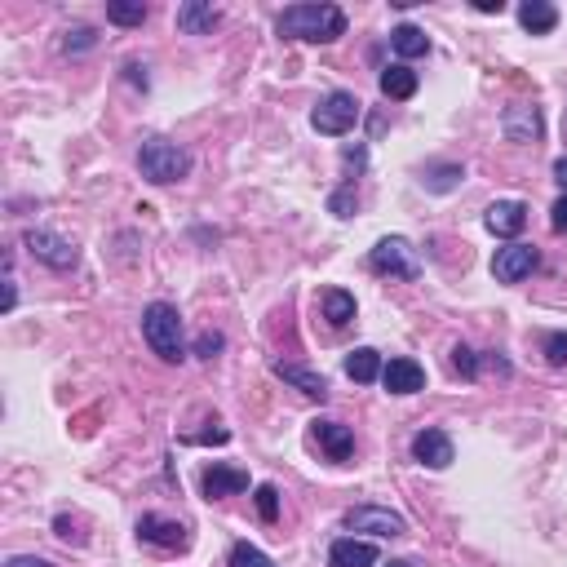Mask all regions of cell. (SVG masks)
Here are the masks:
<instances>
[{"label":"cell","instance_id":"6da1fadb","mask_svg":"<svg viewBox=\"0 0 567 567\" xmlns=\"http://www.w3.org/2000/svg\"><path fill=\"white\" fill-rule=\"evenodd\" d=\"M275 27H280V36L311 40V45H333L337 36H346V14L337 5H288Z\"/></svg>","mask_w":567,"mask_h":567},{"label":"cell","instance_id":"7a4b0ae2","mask_svg":"<svg viewBox=\"0 0 567 567\" xmlns=\"http://www.w3.org/2000/svg\"><path fill=\"white\" fill-rule=\"evenodd\" d=\"M142 337H147V346L156 350L164 364H178L187 350H182V315L178 306L169 302H151L147 311H142Z\"/></svg>","mask_w":567,"mask_h":567},{"label":"cell","instance_id":"3957f363","mask_svg":"<svg viewBox=\"0 0 567 567\" xmlns=\"http://www.w3.org/2000/svg\"><path fill=\"white\" fill-rule=\"evenodd\" d=\"M138 169H142V178L147 182L169 187V182H182L191 173V156L169 138H147L142 142V151H138Z\"/></svg>","mask_w":567,"mask_h":567},{"label":"cell","instance_id":"277c9868","mask_svg":"<svg viewBox=\"0 0 567 567\" xmlns=\"http://www.w3.org/2000/svg\"><path fill=\"white\" fill-rule=\"evenodd\" d=\"M364 116V102L355 94H346V89H337V94L319 98V107L311 111V125L315 133H328V138H342V133L355 129V120Z\"/></svg>","mask_w":567,"mask_h":567},{"label":"cell","instance_id":"5b68a950","mask_svg":"<svg viewBox=\"0 0 567 567\" xmlns=\"http://www.w3.org/2000/svg\"><path fill=\"white\" fill-rule=\"evenodd\" d=\"M368 266H373L377 275H390V280H417V275H421L417 253H412V244L399 240V235L381 240L373 249V257H368Z\"/></svg>","mask_w":567,"mask_h":567},{"label":"cell","instance_id":"8992f818","mask_svg":"<svg viewBox=\"0 0 567 567\" xmlns=\"http://www.w3.org/2000/svg\"><path fill=\"white\" fill-rule=\"evenodd\" d=\"M23 244H27V253L40 257L45 266H54V271H71V266L80 262V253H76V244L63 240L58 231H45V226H32V231L23 235Z\"/></svg>","mask_w":567,"mask_h":567},{"label":"cell","instance_id":"52a82bcc","mask_svg":"<svg viewBox=\"0 0 567 567\" xmlns=\"http://www.w3.org/2000/svg\"><path fill=\"white\" fill-rule=\"evenodd\" d=\"M346 528L373 532V536H404L408 523H404V514L381 510V505H355V510H346Z\"/></svg>","mask_w":567,"mask_h":567},{"label":"cell","instance_id":"ba28073f","mask_svg":"<svg viewBox=\"0 0 567 567\" xmlns=\"http://www.w3.org/2000/svg\"><path fill=\"white\" fill-rule=\"evenodd\" d=\"M536 262H541V253H536L532 244H505V249H497V257H492V275H497L501 284H519L536 271Z\"/></svg>","mask_w":567,"mask_h":567},{"label":"cell","instance_id":"9c48e42d","mask_svg":"<svg viewBox=\"0 0 567 567\" xmlns=\"http://www.w3.org/2000/svg\"><path fill=\"white\" fill-rule=\"evenodd\" d=\"M501 129H505V138L510 142H541V111L532 107V102H514V107H505V116H501Z\"/></svg>","mask_w":567,"mask_h":567},{"label":"cell","instance_id":"30bf717a","mask_svg":"<svg viewBox=\"0 0 567 567\" xmlns=\"http://www.w3.org/2000/svg\"><path fill=\"white\" fill-rule=\"evenodd\" d=\"M381 386H386L390 395H417V390H426V368H421L417 359H390V364L381 368Z\"/></svg>","mask_w":567,"mask_h":567},{"label":"cell","instance_id":"8fae6325","mask_svg":"<svg viewBox=\"0 0 567 567\" xmlns=\"http://www.w3.org/2000/svg\"><path fill=\"white\" fill-rule=\"evenodd\" d=\"M412 461H421V466H430V470H448L452 439L443 435V430H421V435L412 439Z\"/></svg>","mask_w":567,"mask_h":567},{"label":"cell","instance_id":"7c38bea8","mask_svg":"<svg viewBox=\"0 0 567 567\" xmlns=\"http://www.w3.org/2000/svg\"><path fill=\"white\" fill-rule=\"evenodd\" d=\"M138 536L151 545H164V550H187V528L173 519H160V514H142L138 519Z\"/></svg>","mask_w":567,"mask_h":567},{"label":"cell","instance_id":"4fadbf2b","mask_svg":"<svg viewBox=\"0 0 567 567\" xmlns=\"http://www.w3.org/2000/svg\"><path fill=\"white\" fill-rule=\"evenodd\" d=\"M483 222H488V231H492V235H501V240H514V235H519L523 226H528V209H523L519 200H497V204L488 209V218H483Z\"/></svg>","mask_w":567,"mask_h":567},{"label":"cell","instance_id":"5bb4252c","mask_svg":"<svg viewBox=\"0 0 567 567\" xmlns=\"http://www.w3.org/2000/svg\"><path fill=\"white\" fill-rule=\"evenodd\" d=\"M328 567H377V545L342 536V541H333V550H328Z\"/></svg>","mask_w":567,"mask_h":567},{"label":"cell","instance_id":"9a60e30c","mask_svg":"<svg viewBox=\"0 0 567 567\" xmlns=\"http://www.w3.org/2000/svg\"><path fill=\"white\" fill-rule=\"evenodd\" d=\"M315 443L328 452V461H350V452H355V435L342 421H315Z\"/></svg>","mask_w":567,"mask_h":567},{"label":"cell","instance_id":"2e32d148","mask_svg":"<svg viewBox=\"0 0 567 567\" xmlns=\"http://www.w3.org/2000/svg\"><path fill=\"white\" fill-rule=\"evenodd\" d=\"M249 488V474L235 470V466H209L204 470V497L209 501H222V497H235V492Z\"/></svg>","mask_w":567,"mask_h":567},{"label":"cell","instance_id":"e0dca14e","mask_svg":"<svg viewBox=\"0 0 567 567\" xmlns=\"http://www.w3.org/2000/svg\"><path fill=\"white\" fill-rule=\"evenodd\" d=\"M218 23H222V9L204 5V0H187V5H178V27L187 36H209Z\"/></svg>","mask_w":567,"mask_h":567},{"label":"cell","instance_id":"ac0fdd59","mask_svg":"<svg viewBox=\"0 0 567 567\" xmlns=\"http://www.w3.org/2000/svg\"><path fill=\"white\" fill-rule=\"evenodd\" d=\"M275 377H284L288 386H297L302 395L319 399V404L328 399V381L319 377V373H311V368H302V364H275Z\"/></svg>","mask_w":567,"mask_h":567},{"label":"cell","instance_id":"d6986e66","mask_svg":"<svg viewBox=\"0 0 567 567\" xmlns=\"http://www.w3.org/2000/svg\"><path fill=\"white\" fill-rule=\"evenodd\" d=\"M519 23L528 27L532 36H545V32L559 27V9L545 5V0H523V5H519Z\"/></svg>","mask_w":567,"mask_h":567},{"label":"cell","instance_id":"ffe728a7","mask_svg":"<svg viewBox=\"0 0 567 567\" xmlns=\"http://www.w3.org/2000/svg\"><path fill=\"white\" fill-rule=\"evenodd\" d=\"M381 94H386V98H399V102L412 98V94H417V71L404 67V63L386 67V71H381Z\"/></svg>","mask_w":567,"mask_h":567},{"label":"cell","instance_id":"44dd1931","mask_svg":"<svg viewBox=\"0 0 567 567\" xmlns=\"http://www.w3.org/2000/svg\"><path fill=\"white\" fill-rule=\"evenodd\" d=\"M319 306H324V319L333 328H346L350 319H355V297H350L346 288H328V293L319 297Z\"/></svg>","mask_w":567,"mask_h":567},{"label":"cell","instance_id":"7402d4cb","mask_svg":"<svg viewBox=\"0 0 567 567\" xmlns=\"http://www.w3.org/2000/svg\"><path fill=\"white\" fill-rule=\"evenodd\" d=\"M346 377L350 381H377L381 377V355L373 346H359L346 355Z\"/></svg>","mask_w":567,"mask_h":567},{"label":"cell","instance_id":"603a6c76","mask_svg":"<svg viewBox=\"0 0 567 567\" xmlns=\"http://www.w3.org/2000/svg\"><path fill=\"white\" fill-rule=\"evenodd\" d=\"M390 45H395V54H404V58H421V54H430V36L421 32V27H412V23L395 27V32H390Z\"/></svg>","mask_w":567,"mask_h":567},{"label":"cell","instance_id":"cb8c5ba5","mask_svg":"<svg viewBox=\"0 0 567 567\" xmlns=\"http://www.w3.org/2000/svg\"><path fill=\"white\" fill-rule=\"evenodd\" d=\"M457 178H466V173H461V164H430L421 182H426L430 191H452V187H457Z\"/></svg>","mask_w":567,"mask_h":567},{"label":"cell","instance_id":"d4e9b609","mask_svg":"<svg viewBox=\"0 0 567 567\" xmlns=\"http://www.w3.org/2000/svg\"><path fill=\"white\" fill-rule=\"evenodd\" d=\"M107 18L111 23H120V27H142L147 23V5H107Z\"/></svg>","mask_w":567,"mask_h":567},{"label":"cell","instance_id":"484cf974","mask_svg":"<svg viewBox=\"0 0 567 567\" xmlns=\"http://www.w3.org/2000/svg\"><path fill=\"white\" fill-rule=\"evenodd\" d=\"M231 567H275L271 559H266L262 550H257V545H249V541H240L231 550Z\"/></svg>","mask_w":567,"mask_h":567},{"label":"cell","instance_id":"4316f807","mask_svg":"<svg viewBox=\"0 0 567 567\" xmlns=\"http://www.w3.org/2000/svg\"><path fill=\"white\" fill-rule=\"evenodd\" d=\"M257 514H262L266 523L280 519V492H275V483H262V488H257Z\"/></svg>","mask_w":567,"mask_h":567},{"label":"cell","instance_id":"83f0119b","mask_svg":"<svg viewBox=\"0 0 567 567\" xmlns=\"http://www.w3.org/2000/svg\"><path fill=\"white\" fill-rule=\"evenodd\" d=\"M452 368H457L461 377H479V359H474V350L470 346H452Z\"/></svg>","mask_w":567,"mask_h":567},{"label":"cell","instance_id":"f1b7e54d","mask_svg":"<svg viewBox=\"0 0 567 567\" xmlns=\"http://www.w3.org/2000/svg\"><path fill=\"white\" fill-rule=\"evenodd\" d=\"M545 359H550L554 368L567 364V333H550V337H545Z\"/></svg>","mask_w":567,"mask_h":567},{"label":"cell","instance_id":"f546056e","mask_svg":"<svg viewBox=\"0 0 567 567\" xmlns=\"http://www.w3.org/2000/svg\"><path fill=\"white\" fill-rule=\"evenodd\" d=\"M63 49H67V54H80V49H94V32H89V27H76V32H67Z\"/></svg>","mask_w":567,"mask_h":567},{"label":"cell","instance_id":"4dcf8cb0","mask_svg":"<svg viewBox=\"0 0 567 567\" xmlns=\"http://www.w3.org/2000/svg\"><path fill=\"white\" fill-rule=\"evenodd\" d=\"M222 346H226L222 333H200V337H195V355H200V359H213Z\"/></svg>","mask_w":567,"mask_h":567},{"label":"cell","instance_id":"1f68e13d","mask_svg":"<svg viewBox=\"0 0 567 567\" xmlns=\"http://www.w3.org/2000/svg\"><path fill=\"white\" fill-rule=\"evenodd\" d=\"M550 226L559 235H567V195H559V200H554V209H550Z\"/></svg>","mask_w":567,"mask_h":567},{"label":"cell","instance_id":"d6a6232c","mask_svg":"<svg viewBox=\"0 0 567 567\" xmlns=\"http://www.w3.org/2000/svg\"><path fill=\"white\" fill-rule=\"evenodd\" d=\"M350 209H355V195H350V191H337V195H333V213H337V218H350Z\"/></svg>","mask_w":567,"mask_h":567},{"label":"cell","instance_id":"836d02e7","mask_svg":"<svg viewBox=\"0 0 567 567\" xmlns=\"http://www.w3.org/2000/svg\"><path fill=\"white\" fill-rule=\"evenodd\" d=\"M5 567H54V563H45V559H36V554H18V559H9Z\"/></svg>","mask_w":567,"mask_h":567},{"label":"cell","instance_id":"e575fe53","mask_svg":"<svg viewBox=\"0 0 567 567\" xmlns=\"http://www.w3.org/2000/svg\"><path fill=\"white\" fill-rule=\"evenodd\" d=\"M342 160H346V164H355V169H364V147H346V151H342Z\"/></svg>","mask_w":567,"mask_h":567},{"label":"cell","instance_id":"d590c367","mask_svg":"<svg viewBox=\"0 0 567 567\" xmlns=\"http://www.w3.org/2000/svg\"><path fill=\"white\" fill-rule=\"evenodd\" d=\"M474 9H479V14H501V0H479Z\"/></svg>","mask_w":567,"mask_h":567},{"label":"cell","instance_id":"8d00e7d4","mask_svg":"<svg viewBox=\"0 0 567 567\" xmlns=\"http://www.w3.org/2000/svg\"><path fill=\"white\" fill-rule=\"evenodd\" d=\"M554 178L563 182V191H567V156L563 160H554Z\"/></svg>","mask_w":567,"mask_h":567},{"label":"cell","instance_id":"74e56055","mask_svg":"<svg viewBox=\"0 0 567 567\" xmlns=\"http://www.w3.org/2000/svg\"><path fill=\"white\" fill-rule=\"evenodd\" d=\"M386 567H412V563H408V559H390Z\"/></svg>","mask_w":567,"mask_h":567}]
</instances>
